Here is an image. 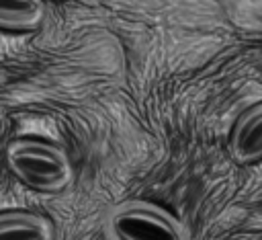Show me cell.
Returning a JSON list of instances; mask_svg holds the SVG:
<instances>
[{
    "label": "cell",
    "instance_id": "1",
    "mask_svg": "<svg viewBox=\"0 0 262 240\" xmlns=\"http://www.w3.org/2000/svg\"><path fill=\"white\" fill-rule=\"evenodd\" d=\"M4 158L8 170L25 187L41 193H57L66 189L74 176L66 150L43 139L16 137L6 146Z\"/></svg>",
    "mask_w": 262,
    "mask_h": 240
},
{
    "label": "cell",
    "instance_id": "2",
    "mask_svg": "<svg viewBox=\"0 0 262 240\" xmlns=\"http://www.w3.org/2000/svg\"><path fill=\"white\" fill-rule=\"evenodd\" d=\"M106 240H188L184 224L158 203L127 199L104 215Z\"/></svg>",
    "mask_w": 262,
    "mask_h": 240
},
{
    "label": "cell",
    "instance_id": "3",
    "mask_svg": "<svg viewBox=\"0 0 262 240\" xmlns=\"http://www.w3.org/2000/svg\"><path fill=\"white\" fill-rule=\"evenodd\" d=\"M229 152L239 164L262 160V101L244 109L233 121L229 133Z\"/></svg>",
    "mask_w": 262,
    "mask_h": 240
},
{
    "label": "cell",
    "instance_id": "4",
    "mask_svg": "<svg viewBox=\"0 0 262 240\" xmlns=\"http://www.w3.org/2000/svg\"><path fill=\"white\" fill-rule=\"evenodd\" d=\"M0 240H55L53 224L29 209L0 211Z\"/></svg>",
    "mask_w": 262,
    "mask_h": 240
},
{
    "label": "cell",
    "instance_id": "5",
    "mask_svg": "<svg viewBox=\"0 0 262 240\" xmlns=\"http://www.w3.org/2000/svg\"><path fill=\"white\" fill-rule=\"evenodd\" d=\"M45 18V0H0V29L35 31Z\"/></svg>",
    "mask_w": 262,
    "mask_h": 240
}]
</instances>
